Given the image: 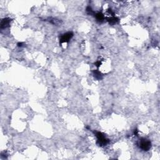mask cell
I'll list each match as a JSON object with an SVG mask.
<instances>
[{"label":"cell","mask_w":160,"mask_h":160,"mask_svg":"<svg viewBox=\"0 0 160 160\" xmlns=\"http://www.w3.org/2000/svg\"><path fill=\"white\" fill-rule=\"evenodd\" d=\"M103 15L102 14H101V13H98V14H96V18L97 19L99 20V21H102L103 19Z\"/></svg>","instance_id":"cell-4"},{"label":"cell","mask_w":160,"mask_h":160,"mask_svg":"<svg viewBox=\"0 0 160 160\" xmlns=\"http://www.w3.org/2000/svg\"><path fill=\"white\" fill-rule=\"evenodd\" d=\"M96 136L98 138V141L99 142V144L101 145H106V143H107V140L106 139V138H105L103 135H102V134L100 133H98L96 134Z\"/></svg>","instance_id":"cell-2"},{"label":"cell","mask_w":160,"mask_h":160,"mask_svg":"<svg viewBox=\"0 0 160 160\" xmlns=\"http://www.w3.org/2000/svg\"><path fill=\"white\" fill-rule=\"evenodd\" d=\"M73 34L71 33H66V34H64L62 37H61V43H65V42H67L69 40L71 39V38L72 37Z\"/></svg>","instance_id":"cell-3"},{"label":"cell","mask_w":160,"mask_h":160,"mask_svg":"<svg viewBox=\"0 0 160 160\" xmlns=\"http://www.w3.org/2000/svg\"><path fill=\"white\" fill-rule=\"evenodd\" d=\"M140 146H141V148L143 149V150L147 151L151 148V143L149 141L144 139L141 141Z\"/></svg>","instance_id":"cell-1"}]
</instances>
